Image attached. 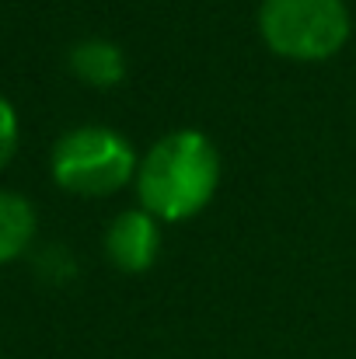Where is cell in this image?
<instances>
[{
  "mask_svg": "<svg viewBox=\"0 0 356 359\" xmlns=\"http://www.w3.org/2000/svg\"><path fill=\"white\" fill-rule=\"evenodd\" d=\"M133 189L161 224L192 220L220 189V150L203 129H171L143 150Z\"/></svg>",
  "mask_w": 356,
  "mask_h": 359,
  "instance_id": "6da1fadb",
  "label": "cell"
},
{
  "mask_svg": "<svg viewBox=\"0 0 356 359\" xmlns=\"http://www.w3.org/2000/svg\"><path fill=\"white\" fill-rule=\"evenodd\" d=\"M140 157L133 143L112 126L67 129L49 154L53 182L81 199H105L136 182Z\"/></svg>",
  "mask_w": 356,
  "mask_h": 359,
  "instance_id": "7a4b0ae2",
  "label": "cell"
},
{
  "mask_svg": "<svg viewBox=\"0 0 356 359\" xmlns=\"http://www.w3.org/2000/svg\"><path fill=\"white\" fill-rule=\"evenodd\" d=\"M346 0H262L258 35L265 49L290 63H325L350 42Z\"/></svg>",
  "mask_w": 356,
  "mask_h": 359,
  "instance_id": "3957f363",
  "label": "cell"
},
{
  "mask_svg": "<svg viewBox=\"0 0 356 359\" xmlns=\"http://www.w3.org/2000/svg\"><path fill=\"white\" fill-rule=\"evenodd\" d=\"M164 224L150 217L143 206H129L112 217L105 231V258L116 265L119 272L140 276L157 265L161 248H164Z\"/></svg>",
  "mask_w": 356,
  "mask_h": 359,
  "instance_id": "277c9868",
  "label": "cell"
},
{
  "mask_svg": "<svg viewBox=\"0 0 356 359\" xmlns=\"http://www.w3.org/2000/svg\"><path fill=\"white\" fill-rule=\"evenodd\" d=\"M67 67H70V74H74L81 84H88V88H95V91H112V88H119V84L126 81V74H129L126 53L119 49L116 42L98 39V35L81 39V42L67 53Z\"/></svg>",
  "mask_w": 356,
  "mask_h": 359,
  "instance_id": "5b68a950",
  "label": "cell"
},
{
  "mask_svg": "<svg viewBox=\"0 0 356 359\" xmlns=\"http://www.w3.org/2000/svg\"><path fill=\"white\" fill-rule=\"evenodd\" d=\"M35 231H39L35 206L21 192L0 189V265H11L21 255H28Z\"/></svg>",
  "mask_w": 356,
  "mask_h": 359,
  "instance_id": "8992f818",
  "label": "cell"
},
{
  "mask_svg": "<svg viewBox=\"0 0 356 359\" xmlns=\"http://www.w3.org/2000/svg\"><path fill=\"white\" fill-rule=\"evenodd\" d=\"M18 140H21V122H18V109L0 95V171L14 161L18 154Z\"/></svg>",
  "mask_w": 356,
  "mask_h": 359,
  "instance_id": "52a82bcc",
  "label": "cell"
}]
</instances>
